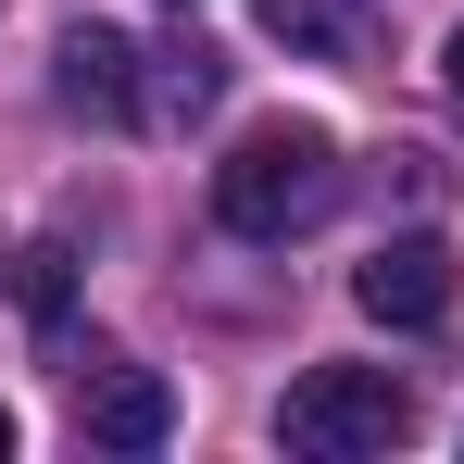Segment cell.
Segmentation results:
<instances>
[{
  "mask_svg": "<svg viewBox=\"0 0 464 464\" xmlns=\"http://www.w3.org/2000/svg\"><path fill=\"white\" fill-rule=\"evenodd\" d=\"M214 214H227L238 238H302L339 214V139L326 126H251L227 163H214Z\"/></svg>",
  "mask_w": 464,
  "mask_h": 464,
  "instance_id": "cell-1",
  "label": "cell"
},
{
  "mask_svg": "<svg viewBox=\"0 0 464 464\" xmlns=\"http://www.w3.org/2000/svg\"><path fill=\"white\" fill-rule=\"evenodd\" d=\"M276 440L302 464H352V452H401L414 440V389L389 364H314L289 401H276Z\"/></svg>",
  "mask_w": 464,
  "mask_h": 464,
  "instance_id": "cell-2",
  "label": "cell"
},
{
  "mask_svg": "<svg viewBox=\"0 0 464 464\" xmlns=\"http://www.w3.org/2000/svg\"><path fill=\"white\" fill-rule=\"evenodd\" d=\"M452 251H440V238H377V251H364V264H352V302L377 314V326H440V314H452Z\"/></svg>",
  "mask_w": 464,
  "mask_h": 464,
  "instance_id": "cell-3",
  "label": "cell"
},
{
  "mask_svg": "<svg viewBox=\"0 0 464 464\" xmlns=\"http://www.w3.org/2000/svg\"><path fill=\"white\" fill-rule=\"evenodd\" d=\"M139 38H113V25H63V51H51V88H63V113H101V126H139Z\"/></svg>",
  "mask_w": 464,
  "mask_h": 464,
  "instance_id": "cell-4",
  "label": "cell"
},
{
  "mask_svg": "<svg viewBox=\"0 0 464 464\" xmlns=\"http://www.w3.org/2000/svg\"><path fill=\"white\" fill-rule=\"evenodd\" d=\"M76 427L101 452H163V440H176V389H163L151 364H101V377L76 389Z\"/></svg>",
  "mask_w": 464,
  "mask_h": 464,
  "instance_id": "cell-5",
  "label": "cell"
},
{
  "mask_svg": "<svg viewBox=\"0 0 464 464\" xmlns=\"http://www.w3.org/2000/svg\"><path fill=\"white\" fill-rule=\"evenodd\" d=\"M214 101H227V51L214 38H163L139 63V126H201Z\"/></svg>",
  "mask_w": 464,
  "mask_h": 464,
  "instance_id": "cell-6",
  "label": "cell"
},
{
  "mask_svg": "<svg viewBox=\"0 0 464 464\" xmlns=\"http://www.w3.org/2000/svg\"><path fill=\"white\" fill-rule=\"evenodd\" d=\"M264 25H276L289 51H314V63H364V51H377L364 0H264Z\"/></svg>",
  "mask_w": 464,
  "mask_h": 464,
  "instance_id": "cell-7",
  "label": "cell"
},
{
  "mask_svg": "<svg viewBox=\"0 0 464 464\" xmlns=\"http://www.w3.org/2000/svg\"><path fill=\"white\" fill-rule=\"evenodd\" d=\"M440 76H452V101H464V25H452V51H440Z\"/></svg>",
  "mask_w": 464,
  "mask_h": 464,
  "instance_id": "cell-8",
  "label": "cell"
},
{
  "mask_svg": "<svg viewBox=\"0 0 464 464\" xmlns=\"http://www.w3.org/2000/svg\"><path fill=\"white\" fill-rule=\"evenodd\" d=\"M0 452H13V414H0Z\"/></svg>",
  "mask_w": 464,
  "mask_h": 464,
  "instance_id": "cell-9",
  "label": "cell"
}]
</instances>
